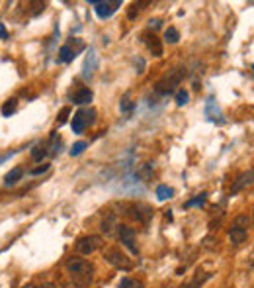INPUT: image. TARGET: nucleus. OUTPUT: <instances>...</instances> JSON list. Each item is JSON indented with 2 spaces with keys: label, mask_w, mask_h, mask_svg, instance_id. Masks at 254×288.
Wrapping results in <instances>:
<instances>
[{
  "label": "nucleus",
  "mask_w": 254,
  "mask_h": 288,
  "mask_svg": "<svg viewBox=\"0 0 254 288\" xmlns=\"http://www.w3.org/2000/svg\"><path fill=\"white\" fill-rule=\"evenodd\" d=\"M248 229H250V216L248 214H240L233 220L231 229H229V239L233 245H240L246 241L248 237Z\"/></svg>",
  "instance_id": "3"
},
{
  "label": "nucleus",
  "mask_w": 254,
  "mask_h": 288,
  "mask_svg": "<svg viewBox=\"0 0 254 288\" xmlns=\"http://www.w3.org/2000/svg\"><path fill=\"white\" fill-rule=\"evenodd\" d=\"M104 259L110 263V265H114L116 269H123V271H131V267H133V263H131V259L127 257L125 253H121L120 249H108L104 253Z\"/></svg>",
  "instance_id": "5"
},
{
  "label": "nucleus",
  "mask_w": 254,
  "mask_h": 288,
  "mask_svg": "<svg viewBox=\"0 0 254 288\" xmlns=\"http://www.w3.org/2000/svg\"><path fill=\"white\" fill-rule=\"evenodd\" d=\"M22 288H35L33 284H26V286H22Z\"/></svg>",
  "instance_id": "38"
},
{
  "label": "nucleus",
  "mask_w": 254,
  "mask_h": 288,
  "mask_svg": "<svg viewBox=\"0 0 254 288\" xmlns=\"http://www.w3.org/2000/svg\"><path fill=\"white\" fill-rule=\"evenodd\" d=\"M114 228H118V216L116 214H108L102 220V231L106 235H114Z\"/></svg>",
  "instance_id": "13"
},
{
  "label": "nucleus",
  "mask_w": 254,
  "mask_h": 288,
  "mask_svg": "<svg viewBox=\"0 0 254 288\" xmlns=\"http://www.w3.org/2000/svg\"><path fill=\"white\" fill-rule=\"evenodd\" d=\"M22 177H24V169L16 167V169H12L6 177H4V184H6V186H12V184H16Z\"/></svg>",
  "instance_id": "19"
},
{
  "label": "nucleus",
  "mask_w": 254,
  "mask_h": 288,
  "mask_svg": "<svg viewBox=\"0 0 254 288\" xmlns=\"http://www.w3.org/2000/svg\"><path fill=\"white\" fill-rule=\"evenodd\" d=\"M174 100H176V104H178V106H186V104H188V100H190V94H188V91L180 89V91H176V94H174Z\"/></svg>",
  "instance_id": "27"
},
{
  "label": "nucleus",
  "mask_w": 254,
  "mask_h": 288,
  "mask_svg": "<svg viewBox=\"0 0 254 288\" xmlns=\"http://www.w3.org/2000/svg\"><path fill=\"white\" fill-rule=\"evenodd\" d=\"M45 171H49V165H41V167H37V169H31L30 171V175H41V173H45Z\"/></svg>",
  "instance_id": "33"
},
{
  "label": "nucleus",
  "mask_w": 254,
  "mask_h": 288,
  "mask_svg": "<svg viewBox=\"0 0 254 288\" xmlns=\"http://www.w3.org/2000/svg\"><path fill=\"white\" fill-rule=\"evenodd\" d=\"M61 137H59V134L57 132H53L51 134V137H49V145H47V149H49V153L55 157V155H59L61 153Z\"/></svg>",
  "instance_id": "18"
},
{
  "label": "nucleus",
  "mask_w": 254,
  "mask_h": 288,
  "mask_svg": "<svg viewBox=\"0 0 254 288\" xmlns=\"http://www.w3.org/2000/svg\"><path fill=\"white\" fill-rule=\"evenodd\" d=\"M71 126H73V132H75V134H82V132L88 128V126H86V120H84V116H82V110H78V112L75 114V118H73V124H71Z\"/></svg>",
  "instance_id": "14"
},
{
  "label": "nucleus",
  "mask_w": 254,
  "mask_h": 288,
  "mask_svg": "<svg viewBox=\"0 0 254 288\" xmlns=\"http://www.w3.org/2000/svg\"><path fill=\"white\" fill-rule=\"evenodd\" d=\"M67 273L71 276L73 284L80 288H86L92 284L94 280V267L92 263L86 261V259H80V257H71L67 261Z\"/></svg>",
  "instance_id": "1"
},
{
  "label": "nucleus",
  "mask_w": 254,
  "mask_h": 288,
  "mask_svg": "<svg viewBox=\"0 0 254 288\" xmlns=\"http://www.w3.org/2000/svg\"><path fill=\"white\" fill-rule=\"evenodd\" d=\"M86 147H88V143H86V141H76L75 145H73V147H71V157H78V155H80V153H84V149H86Z\"/></svg>",
  "instance_id": "28"
},
{
  "label": "nucleus",
  "mask_w": 254,
  "mask_h": 288,
  "mask_svg": "<svg viewBox=\"0 0 254 288\" xmlns=\"http://www.w3.org/2000/svg\"><path fill=\"white\" fill-rule=\"evenodd\" d=\"M163 26V20L161 18H155V20H149V28L150 30H159Z\"/></svg>",
  "instance_id": "32"
},
{
  "label": "nucleus",
  "mask_w": 254,
  "mask_h": 288,
  "mask_svg": "<svg viewBox=\"0 0 254 288\" xmlns=\"http://www.w3.org/2000/svg\"><path fill=\"white\" fill-rule=\"evenodd\" d=\"M153 173H155V165H153V163H145L143 167L137 171V177L147 181V179H150V177H153Z\"/></svg>",
  "instance_id": "23"
},
{
  "label": "nucleus",
  "mask_w": 254,
  "mask_h": 288,
  "mask_svg": "<svg viewBox=\"0 0 254 288\" xmlns=\"http://www.w3.org/2000/svg\"><path fill=\"white\" fill-rule=\"evenodd\" d=\"M69 114H71V108H63L59 114V118H57V121H59V126H65L67 124V120H69Z\"/></svg>",
  "instance_id": "31"
},
{
  "label": "nucleus",
  "mask_w": 254,
  "mask_h": 288,
  "mask_svg": "<svg viewBox=\"0 0 254 288\" xmlns=\"http://www.w3.org/2000/svg\"><path fill=\"white\" fill-rule=\"evenodd\" d=\"M165 42H168V44H178V42H180V31L176 30V28H166Z\"/></svg>",
  "instance_id": "25"
},
{
  "label": "nucleus",
  "mask_w": 254,
  "mask_h": 288,
  "mask_svg": "<svg viewBox=\"0 0 254 288\" xmlns=\"http://www.w3.org/2000/svg\"><path fill=\"white\" fill-rule=\"evenodd\" d=\"M82 116L86 120V126H92L96 121V110L94 108H86V110H82Z\"/></svg>",
  "instance_id": "29"
},
{
  "label": "nucleus",
  "mask_w": 254,
  "mask_h": 288,
  "mask_svg": "<svg viewBox=\"0 0 254 288\" xmlns=\"http://www.w3.org/2000/svg\"><path fill=\"white\" fill-rule=\"evenodd\" d=\"M90 4L94 6V10H96L98 18L106 20V18H110V16L120 8L121 0H114V2H108V0H90Z\"/></svg>",
  "instance_id": "6"
},
{
  "label": "nucleus",
  "mask_w": 254,
  "mask_h": 288,
  "mask_svg": "<svg viewBox=\"0 0 254 288\" xmlns=\"http://www.w3.org/2000/svg\"><path fill=\"white\" fill-rule=\"evenodd\" d=\"M206 198H208V192H201L197 198H194V200H190L188 204H186V208H192V206H201L204 202H206Z\"/></svg>",
  "instance_id": "30"
},
{
  "label": "nucleus",
  "mask_w": 254,
  "mask_h": 288,
  "mask_svg": "<svg viewBox=\"0 0 254 288\" xmlns=\"http://www.w3.org/2000/svg\"><path fill=\"white\" fill-rule=\"evenodd\" d=\"M120 288H145V286H143L141 280H135V278L125 276V278H121L120 280Z\"/></svg>",
  "instance_id": "26"
},
{
  "label": "nucleus",
  "mask_w": 254,
  "mask_h": 288,
  "mask_svg": "<svg viewBox=\"0 0 254 288\" xmlns=\"http://www.w3.org/2000/svg\"><path fill=\"white\" fill-rule=\"evenodd\" d=\"M174 196V190L170 188V186H166V184H161L159 188H157V198L163 202V200H168V198Z\"/></svg>",
  "instance_id": "21"
},
{
  "label": "nucleus",
  "mask_w": 254,
  "mask_h": 288,
  "mask_svg": "<svg viewBox=\"0 0 254 288\" xmlns=\"http://www.w3.org/2000/svg\"><path fill=\"white\" fill-rule=\"evenodd\" d=\"M61 288H80V286H76V284H65V286H61Z\"/></svg>",
  "instance_id": "37"
},
{
  "label": "nucleus",
  "mask_w": 254,
  "mask_h": 288,
  "mask_svg": "<svg viewBox=\"0 0 254 288\" xmlns=\"http://www.w3.org/2000/svg\"><path fill=\"white\" fill-rule=\"evenodd\" d=\"M0 39H8V30L4 24H0Z\"/></svg>",
  "instance_id": "34"
},
{
  "label": "nucleus",
  "mask_w": 254,
  "mask_h": 288,
  "mask_svg": "<svg viewBox=\"0 0 254 288\" xmlns=\"http://www.w3.org/2000/svg\"><path fill=\"white\" fill-rule=\"evenodd\" d=\"M145 44L149 47V51L155 55V57H163V46H161V39L155 35V33H145L143 35Z\"/></svg>",
  "instance_id": "12"
},
{
  "label": "nucleus",
  "mask_w": 254,
  "mask_h": 288,
  "mask_svg": "<svg viewBox=\"0 0 254 288\" xmlns=\"http://www.w3.org/2000/svg\"><path fill=\"white\" fill-rule=\"evenodd\" d=\"M39 288H57V284H55V282H43Z\"/></svg>",
  "instance_id": "36"
},
{
  "label": "nucleus",
  "mask_w": 254,
  "mask_h": 288,
  "mask_svg": "<svg viewBox=\"0 0 254 288\" xmlns=\"http://www.w3.org/2000/svg\"><path fill=\"white\" fill-rule=\"evenodd\" d=\"M137 8H139V4H133V6H131V10H129V20H133L135 18V14H139V10H137Z\"/></svg>",
  "instance_id": "35"
},
{
  "label": "nucleus",
  "mask_w": 254,
  "mask_h": 288,
  "mask_svg": "<svg viewBox=\"0 0 254 288\" xmlns=\"http://www.w3.org/2000/svg\"><path fill=\"white\" fill-rule=\"evenodd\" d=\"M76 57V51L73 49L71 46H63L59 49V57H57V61L59 63H71V61Z\"/></svg>",
  "instance_id": "15"
},
{
  "label": "nucleus",
  "mask_w": 254,
  "mask_h": 288,
  "mask_svg": "<svg viewBox=\"0 0 254 288\" xmlns=\"http://www.w3.org/2000/svg\"><path fill=\"white\" fill-rule=\"evenodd\" d=\"M133 108H135V104L131 102V94H129V92H125V94H123V98H121V102H120V110L125 114V116H131Z\"/></svg>",
  "instance_id": "20"
},
{
  "label": "nucleus",
  "mask_w": 254,
  "mask_h": 288,
  "mask_svg": "<svg viewBox=\"0 0 254 288\" xmlns=\"http://www.w3.org/2000/svg\"><path fill=\"white\" fill-rule=\"evenodd\" d=\"M184 76H186V69H180V67L170 69L163 78H159V83L155 85V91H157V94H161V96L172 94V92L176 91V87L182 83Z\"/></svg>",
  "instance_id": "2"
},
{
  "label": "nucleus",
  "mask_w": 254,
  "mask_h": 288,
  "mask_svg": "<svg viewBox=\"0 0 254 288\" xmlns=\"http://www.w3.org/2000/svg\"><path fill=\"white\" fill-rule=\"evenodd\" d=\"M102 245V237L100 235H84V237H78L76 239V253L80 255H92L94 251H98Z\"/></svg>",
  "instance_id": "4"
},
{
  "label": "nucleus",
  "mask_w": 254,
  "mask_h": 288,
  "mask_svg": "<svg viewBox=\"0 0 254 288\" xmlns=\"http://www.w3.org/2000/svg\"><path fill=\"white\" fill-rule=\"evenodd\" d=\"M47 155H49L47 143H37V145L31 149V159H33V161H37V163H39V161H43Z\"/></svg>",
  "instance_id": "17"
},
{
  "label": "nucleus",
  "mask_w": 254,
  "mask_h": 288,
  "mask_svg": "<svg viewBox=\"0 0 254 288\" xmlns=\"http://www.w3.org/2000/svg\"><path fill=\"white\" fill-rule=\"evenodd\" d=\"M210 276H211L210 273H206L204 276H195L194 280H190V282H184V284H182L180 288H199L201 284H204V282H206V280H208V278H210Z\"/></svg>",
  "instance_id": "22"
},
{
  "label": "nucleus",
  "mask_w": 254,
  "mask_h": 288,
  "mask_svg": "<svg viewBox=\"0 0 254 288\" xmlns=\"http://www.w3.org/2000/svg\"><path fill=\"white\" fill-rule=\"evenodd\" d=\"M206 116H208L211 121L225 124L223 112L219 110V106H217V102H215V98H213V96H210V98H208V104H206Z\"/></svg>",
  "instance_id": "9"
},
{
  "label": "nucleus",
  "mask_w": 254,
  "mask_h": 288,
  "mask_svg": "<svg viewBox=\"0 0 254 288\" xmlns=\"http://www.w3.org/2000/svg\"><path fill=\"white\" fill-rule=\"evenodd\" d=\"M98 67V57H96V51L90 49L88 55H86V61H84V67H82V78H92L94 76V71Z\"/></svg>",
  "instance_id": "10"
},
{
  "label": "nucleus",
  "mask_w": 254,
  "mask_h": 288,
  "mask_svg": "<svg viewBox=\"0 0 254 288\" xmlns=\"http://www.w3.org/2000/svg\"><path fill=\"white\" fill-rule=\"evenodd\" d=\"M118 235H120L121 243L133 253V255H137L139 253V249H137V243H135V229L129 228V226H125V224H118Z\"/></svg>",
  "instance_id": "7"
},
{
  "label": "nucleus",
  "mask_w": 254,
  "mask_h": 288,
  "mask_svg": "<svg viewBox=\"0 0 254 288\" xmlns=\"http://www.w3.org/2000/svg\"><path fill=\"white\" fill-rule=\"evenodd\" d=\"M252 169H248V171H244V173H240L239 177H237V181L233 182V188H231V196H235V194H239L240 190H244L246 186H250L252 184Z\"/></svg>",
  "instance_id": "8"
},
{
  "label": "nucleus",
  "mask_w": 254,
  "mask_h": 288,
  "mask_svg": "<svg viewBox=\"0 0 254 288\" xmlns=\"http://www.w3.org/2000/svg\"><path fill=\"white\" fill-rule=\"evenodd\" d=\"M16 106H18V100L16 98H8L2 106V116H12L16 112Z\"/></svg>",
  "instance_id": "24"
},
{
  "label": "nucleus",
  "mask_w": 254,
  "mask_h": 288,
  "mask_svg": "<svg viewBox=\"0 0 254 288\" xmlns=\"http://www.w3.org/2000/svg\"><path fill=\"white\" fill-rule=\"evenodd\" d=\"M131 210L135 212L133 214L135 220H139V222H143V224H147L150 218H153V208L147 206V204H133Z\"/></svg>",
  "instance_id": "11"
},
{
  "label": "nucleus",
  "mask_w": 254,
  "mask_h": 288,
  "mask_svg": "<svg viewBox=\"0 0 254 288\" xmlns=\"http://www.w3.org/2000/svg\"><path fill=\"white\" fill-rule=\"evenodd\" d=\"M92 98H94V94H92V91L90 89H80V91L75 94V104H90L92 102Z\"/></svg>",
  "instance_id": "16"
}]
</instances>
